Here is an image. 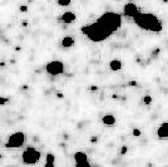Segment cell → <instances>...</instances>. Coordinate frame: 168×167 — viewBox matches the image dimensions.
I'll return each instance as SVG.
<instances>
[{"instance_id": "obj_1", "label": "cell", "mask_w": 168, "mask_h": 167, "mask_svg": "<svg viewBox=\"0 0 168 167\" xmlns=\"http://www.w3.org/2000/svg\"><path fill=\"white\" fill-rule=\"evenodd\" d=\"M133 19H134V23L138 27H141L142 29H144V30L153 31V33L162 31V28H163L162 22L158 19L154 14H151V13H139L138 11Z\"/></svg>"}, {"instance_id": "obj_2", "label": "cell", "mask_w": 168, "mask_h": 167, "mask_svg": "<svg viewBox=\"0 0 168 167\" xmlns=\"http://www.w3.org/2000/svg\"><path fill=\"white\" fill-rule=\"evenodd\" d=\"M82 31H83V34H85L88 36L92 42H96V43H99V42H103V40L108 39L109 36L113 34L109 29H107L99 22H96V23H93V24L83 27Z\"/></svg>"}, {"instance_id": "obj_3", "label": "cell", "mask_w": 168, "mask_h": 167, "mask_svg": "<svg viewBox=\"0 0 168 167\" xmlns=\"http://www.w3.org/2000/svg\"><path fill=\"white\" fill-rule=\"evenodd\" d=\"M99 22L100 24H103L107 29H109L112 33L117 31L119 28H121V24H122V18L119 14L117 13H112V11H107L104 13L103 15L99 16V19L97 20Z\"/></svg>"}, {"instance_id": "obj_4", "label": "cell", "mask_w": 168, "mask_h": 167, "mask_svg": "<svg viewBox=\"0 0 168 167\" xmlns=\"http://www.w3.org/2000/svg\"><path fill=\"white\" fill-rule=\"evenodd\" d=\"M40 157H42V153L38 150L33 148V147H28L27 150L23 152V155H22V160L27 165H34V163H36V162L40 160Z\"/></svg>"}, {"instance_id": "obj_5", "label": "cell", "mask_w": 168, "mask_h": 167, "mask_svg": "<svg viewBox=\"0 0 168 167\" xmlns=\"http://www.w3.org/2000/svg\"><path fill=\"white\" fill-rule=\"evenodd\" d=\"M25 140H27L25 133H23V132H15V133L10 135V137H9L5 147L6 148H18V147H22L24 144Z\"/></svg>"}, {"instance_id": "obj_6", "label": "cell", "mask_w": 168, "mask_h": 167, "mask_svg": "<svg viewBox=\"0 0 168 167\" xmlns=\"http://www.w3.org/2000/svg\"><path fill=\"white\" fill-rule=\"evenodd\" d=\"M45 70L50 76H59L64 72V64L60 61H53L45 65Z\"/></svg>"}, {"instance_id": "obj_7", "label": "cell", "mask_w": 168, "mask_h": 167, "mask_svg": "<svg viewBox=\"0 0 168 167\" xmlns=\"http://www.w3.org/2000/svg\"><path fill=\"white\" fill-rule=\"evenodd\" d=\"M74 160H76V163H77V166H89L90 163L88 162V157H87V155L84 153V152H80V151H78V152H76L74 153Z\"/></svg>"}, {"instance_id": "obj_8", "label": "cell", "mask_w": 168, "mask_h": 167, "mask_svg": "<svg viewBox=\"0 0 168 167\" xmlns=\"http://www.w3.org/2000/svg\"><path fill=\"white\" fill-rule=\"evenodd\" d=\"M137 13H138V8H137V5H134V4H127V5L124 6V14H125L127 16L134 18Z\"/></svg>"}, {"instance_id": "obj_9", "label": "cell", "mask_w": 168, "mask_h": 167, "mask_svg": "<svg viewBox=\"0 0 168 167\" xmlns=\"http://www.w3.org/2000/svg\"><path fill=\"white\" fill-rule=\"evenodd\" d=\"M157 136L159 138H168V122H164L158 127Z\"/></svg>"}, {"instance_id": "obj_10", "label": "cell", "mask_w": 168, "mask_h": 167, "mask_svg": "<svg viewBox=\"0 0 168 167\" xmlns=\"http://www.w3.org/2000/svg\"><path fill=\"white\" fill-rule=\"evenodd\" d=\"M60 19H62L65 24H70V23H73L74 20H76V14L72 13V11H67V13H64V14L62 15Z\"/></svg>"}, {"instance_id": "obj_11", "label": "cell", "mask_w": 168, "mask_h": 167, "mask_svg": "<svg viewBox=\"0 0 168 167\" xmlns=\"http://www.w3.org/2000/svg\"><path fill=\"white\" fill-rule=\"evenodd\" d=\"M109 67H110V69H112V70H114V72L121 70V69H122V62H121V61H118V59H113V61H110Z\"/></svg>"}, {"instance_id": "obj_12", "label": "cell", "mask_w": 168, "mask_h": 167, "mask_svg": "<svg viewBox=\"0 0 168 167\" xmlns=\"http://www.w3.org/2000/svg\"><path fill=\"white\" fill-rule=\"evenodd\" d=\"M103 123L107 124V126H112V124H114L116 123V117L114 116H112V115H107L103 117Z\"/></svg>"}, {"instance_id": "obj_13", "label": "cell", "mask_w": 168, "mask_h": 167, "mask_svg": "<svg viewBox=\"0 0 168 167\" xmlns=\"http://www.w3.org/2000/svg\"><path fill=\"white\" fill-rule=\"evenodd\" d=\"M73 43H74V40H73V38H70V36H64L63 40H62V45L64 48H70L73 45Z\"/></svg>"}, {"instance_id": "obj_14", "label": "cell", "mask_w": 168, "mask_h": 167, "mask_svg": "<svg viewBox=\"0 0 168 167\" xmlns=\"http://www.w3.org/2000/svg\"><path fill=\"white\" fill-rule=\"evenodd\" d=\"M54 155H51V153H48L47 155V163H45V166L47 167H50V166H53L54 165Z\"/></svg>"}, {"instance_id": "obj_15", "label": "cell", "mask_w": 168, "mask_h": 167, "mask_svg": "<svg viewBox=\"0 0 168 167\" xmlns=\"http://www.w3.org/2000/svg\"><path fill=\"white\" fill-rule=\"evenodd\" d=\"M70 3H72V0H57V4L60 6H68L70 5Z\"/></svg>"}, {"instance_id": "obj_16", "label": "cell", "mask_w": 168, "mask_h": 167, "mask_svg": "<svg viewBox=\"0 0 168 167\" xmlns=\"http://www.w3.org/2000/svg\"><path fill=\"white\" fill-rule=\"evenodd\" d=\"M151 102H152V98L149 97V96H145V97H144V103L148 104V103H151Z\"/></svg>"}, {"instance_id": "obj_17", "label": "cell", "mask_w": 168, "mask_h": 167, "mask_svg": "<svg viewBox=\"0 0 168 167\" xmlns=\"http://www.w3.org/2000/svg\"><path fill=\"white\" fill-rule=\"evenodd\" d=\"M8 102V99L6 98H3V97H0V106H2V104H5Z\"/></svg>"}, {"instance_id": "obj_18", "label": "cell", "mask_w": 168, "mask_h": 167, "mask_svg": "<svg viewBox=\"0 0 168 167\" xmlns=\"http://www.w3.org/2000/svg\"><path fill=\"white\" fill-rule=\"evenodd\" d=\"M133 135L138 137V136H141V131H139V129H134V131H133Z\"/></svg>"}, {"instance_id": "obj_19", "label": "cell", "mask_w": 168, "mask_h": 167, "mask_svg": "<svg viewBox=\"0 0 168 167\" xmlns=\"http://www.w3.org/2000/svg\"><path fill=\"white\" fill-rule=\"evenodd\" d=\"M125 152H127V147H125V146H124V147H123V148H122V151H121V153H122V155H123V153H125Z\"/></svg>"}, {"instance_id": "obj_20", "label": "cell", "mask_w": 168, "mask_h": 167, "mask_svg": "<svg viewBox=\"0 0 168 167\" xmlns=\"http://www.w3.org/2000/svg\"><path fill=\"white\" fill-rule=\"evenodd\" d=\"M20 10H22V11H27V10H28V8H27L25 5H22V8H20Z\"/></svg>"}]
</instances>
